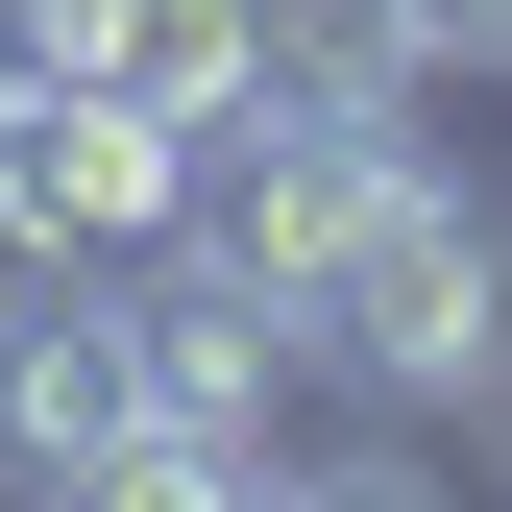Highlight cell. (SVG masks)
<instances>
[{"label":"cell","mask_w":512,"mask_h":512,"mask_svg":"<svg viewBox=\"0 0 512 512\" xmlns=\"http://www.w3.org/2000/svg\"><path fill=\"white\" fill-rule=\"evenodd\" d=\"M317 366L391 391V415H488V391H512V220H488L439 147H391V196L342 220V269H317Z\"/></svg>","instance_id":"1"},{"label":"cell","mask_w":512,"mask_h":512,"mask_svg":"<svg viewBox=\"0 0 512 512\" xmlns=\"http://www.w3.org/2000/svg\"><path fill=\"white\" fill-rule=\"evenodd\" d=\"M269 464H293V439H220V415H147V439H122L98 488H49V512H269Z\"/></svg>","instance_id":"4"},{"label":"cell","mask_w":512,"mask_h":512,"mask_svg":"<svg viewBox=\"0 0 512 512\" xmlns=\"http://www.w3.org/2000/svg\"><path fill=\"white\" fill-rule=\"evenodd\" d=\"M366 49L391 74H512V0H366Z\"/></svg>","instance_id":"6"},{"label":"cell","mask_w":512,"mask_h":512,"mask_svg":"<svg viewBox=\"0 0 512 512\" xmlns=\"http://www.w3.org/2000/svg\"><path fill=\"white\" fill-rule=\"evenodd\" d=\"M122 439H147V293H122V269H49V293H0V512L98 488Z\"/></svg>","instance_id":"3"},{"label":"cell","mask_w":512,"mask_h":512,"mask_svg":"<svg viewBox=\"0 0 512 512\" xmlns=\"http://www.w3.org/2000/svg\"><path fill=\"white\" fill-rule=\"evenodd\" d=\"M269 512H464L415 439H342V464H269Z\"/></svg>","instance_id":"5"},{"label":"cell","mask_w":512,"mask_h":512,"mask_svg":"<svg viewBox=\"0 0 512 512\" xmlns=\"http://www.w3.org/2000/svg\"><path fill=\"white\" fill-rule=\"evenodd\" d=\"M74 25H98V0H0V98H49V74H74Z\"/></svg>","instance_id":"7"},{"label":"cell","mask_w":512,"mask_h":512,"mask_svg":"<svg viewBox=\"0 0 512 512\" xmlns=\"http://www.w3.org/2000/svg\"><path fill=\"white\" fill-rule=\"evenodd\" d=\"M171 220H196V122L98 98V74L0 98V293H49V269H147Z\"/></svg>","instance_id":"2"}]
</instances>
